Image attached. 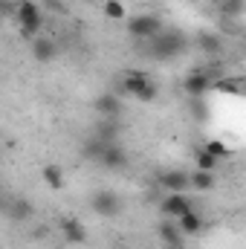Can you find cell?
<instances>
[{
    "mask_svg": "<svg viewBox=\"0 0 246 249\" xmlns=\"http://www.w3.org/2000/svg\"><path fill=\"white\" fill-rule=\"evenodd\" d=\"M148 53L151 58L157 61H168V58H177L185 53V35L180 29H162L159 35H154L148 41Z\"/></svg>",
    "mask_w": 246,
    "mask_h": 249,
    "instance_id": "6da1fadb",
    "label": "cell"
},
{
    "mask_svg": "<svg viewBox=\"0 0 246 249\" xmlns=\"http://www.w3.org/2000/svg\"><path fill=\"white\" fill-rule=\"evenodd\" d=\"M15 20H18L20 38H26V41L38 38L44 29V12L35 0H18L15 3Z\"/></svg>",
    "mask_w": 246,
    "mask_h": 249,
    "instance_id": "7a4b0ae2",
    "label": "cell"
},
{
    "mask_svg": "<svg viewBox=\"0 0 246 249\" xmlns=\"http://www.w3.org/2000/svg\"><path fill=\"white\" fill-rule=\"evenodd\" d=\"M124 20H127V35L133 41H142V44H148L154 35H159L165 29V23H162L159 15H130Z\"/></svg>",
    "mask_w": 246,
    "mask_h": 249,
    "instance_id": "3957f363",
    "label": "cell"
},
{
    "mask_svg": "<svg viewBox=\"0 0 246 249\" xmlns=\"http://www.w3.org/2000/svg\"><path fill=\"white\" fill-rule=\"evenodd\" d=\"M90 209L99 217H119L122 214V197L116 191H110V188H99L90 197Z\"/></svg>",
    "mask_w": 246,
    "mask_h": 249,
    "instance_id": "277c9868",
    "label": "cell"
},
{
    "mask_svg": "<svg viewBox=\"0 0 246 249\" xmlns=\"http://www.w3.org/2000/svg\"><path fill=\"white\" fill-rule=\"evenodd\" d=\"M211 72L209 70H191L188 75L183 78V90L188 99H203L209 90H211Z\"/></svg>",
    "mask_w": 246,
    "mask_h": 249,
    "instance_id": "5b68a950",
    "label": "cell"
},
{
    "mask_svg": "<svg viewBox=\"0 0 246 249\" xmlns=\"http://www.w3.org/2000/svg\"><path fill=\"white\" fill-rule=\"evenodd\" d=\"M58 232H61V238L70 247L87 244V226H84L78 217H72V214H64L61 220H58Z\"/></svg>",
    "mask_w": 246,
    "mask_h": 249,
    "instance_id": "8992f818",
    "label": "cell"
},
{
    "mask_svg": "<svg viewBox=\"0 0 246 249\" xmlns=\"http://www.w3.org/2000/svg\"><path fill=\"white\" fill-rule=\"evenodd\" d=\"M96 162H99L102 168H107V171H122L124 165H127V154H124V148L119 142H107Z\"/></svg>",
    "mask_w": 246,
    "mask_h": 249,
    "instance_id": "52a82bcc",
    "label": "cell"
},
{
    "mask_svg": "<svg viewBox=\"0 0 246 249\" xmlns=\"http://www.w3.org/2000/svg\"><path fill=\"white\" fill-rule=\"evenodd\" d=\"M93 107H96V113L102 116V119H119L124 110L122 99L119 96H113V93H102L96 102H93Z\"/></svg>",
    "mask_w": 246,
    "mask_h": 249,
    "instance_id": "ba28073f",
    "label": "cell"
},
{
    "mask_svg": "<svg viewBox=\"0 0 246 249\" xmlns=\"http://www.w3.org/2000/svg\"><path fill=\"white\" fill-rule=\"evenodd\" d=\"M188 209H194L191 206V200H188V194H165L162 197V203H159V212L165 214V217H180V214H185Z\"/></svg>",
    "mask_w": 246,
    "mask_h": 249,
    "instance_id": "9c48e42d",
    "label": "cell"
},
{
    "mask_svg": "<svg viewBox=\"0 0 246 249\" xmlns=\"http://www.w3.org/2000/svg\"><path fill=\"white\" fill-rule=\"evenodd\" d=\"M55 55H58V44H55L53 38H47V35L32 38V58H35L38 64L55 61Z\"/></svg>",
    "mask_w": 246,
    "mask_h": 249,
    "instance_id": "30bf717a",
    "label": "cell"
},
{
    "mask_svg": "<svg viewBox=\"0 0 246 249\" xmlns=\"http://www.w3.org/2000/svg\"><path fill=\"white\" fill-rule=\"evenodd\" d=\"M157 235H159L162 247H180V244H185V235L180 232V226H177V220H174V217H165V220H159V226H157Z\"/></svg>",
    "mask_w": 246,
    "mask_h": 249,
    "instance_id": "8fae6325",
    "label": "cell"
},
{
    "mask_svg": "<svg viewBox=\"0 0 246 249\" xmlns=\"http://www.w3.org/2000/svg\"><path fill=\"white\" fill-rule=\"evenodd\" d=\"M159 186L165 188V194H185L191 188L188 186V171H162Z\"/></svg>",
    "mask_w": 246,
    "mask_h": 249,
    "instance_id": "7c38bea8",
    "label": "cell"
},
{
    "mask_svg": "<svg viewBox=\"0 0 246 249\" xmlns=\"http://www.w3.org/2000/svg\"><path fill=\"white\" fill-rule=\"evenodd\" d=\"M177 226H180V232H183L185 238H188V235H200L203 226H206V217H203L197 209H188L185 214L177 217Z\"/></svg>",
    "mask_w": 246,
    "mask_h": 249,
    "instance_id": "4fadbf2b",
    "label": "cell"
},
{
    "mask_svg": "<svg viewBox=\"0 0 246 249\" xmlns=\"http://www.w3.org/2000/svg\"><path fill=\"white\" fill-rule=\"evenodd\" d=\"M148 81H151V75H148L145 70H130V72H124V78H122V90L127 93V96H133V99H136Z\"/></svg>",
    "mask_w": 246,
    "mask_h": 249,
    "instance_id": "5bb4252c",
    "label": "cell"
},
{
    "mask_svg": "<svg viewBox=\"0 0 246 249\" xmlns=\"http://www.w3.org/2000/svg\"><path fill=\"white\" fill-rule=\"evenodd\" d=\"M197 47H200L203 55H220L226 50V44H223V38L217 32H200L197 35Z\"/></svg>",
    "mask_w": 246,
    "mask_h": 249,
    "instance_id": "9a60e30c",
    "label": "cell"
},
{
    "mask_svg": "<svg viewBox=\"0 0 246 249\" xmlns=\"http://www.w3.org/2000/svg\"><path fill=\"white\" fill-rule=\"evenodd\" d=\"M93 136L102 139V142H119V136H122V124H119V119H102V122L96 124Z\"/></svg>",
    "mask_w": 246,
    "mask_h": 249,
    "instance_id": "2e32d148",
    "label": "cell"
},
{
    "mask_svg": "<svg viewBox=\"0 0 246 249\" xmlns=\"http://www.w3.org/2000/svg\"><path fill=\"white\" fill-rule=\"evenodd\" d=\"M9 217H12L15 223H26V220H32V217H35V206H32L29 200L18 197V200L12 203V209H9Z\"/></svg>",
    "mask_w": 246,
    "mask_h": 249,
    "instance_id": "e0dca14e",
    "label": "cell"
},
{
    "mask_svg": "<svg viewBox=\"0 0 246 249\" xmlns=\"http://www.w3.org/2000/svg\"><path fill=\"white\" fill-rule=\"evenodd\" d=\"M188 186L194 191H211L217 186L214 180V171H188Z\"/></svg>",
    "mask_w": 246,
    "mask_h": 249,
    "instance_id": "ac0fdd59",
    "label": "cell"
},
{
    "mask_svg": "<svg viewBox=\"0 0 246 249\" xmlns=\"http://www.w3.org/2000/svg\"><path fill=\"white\" fill-rule=\"evenodd\" d=\"M41 177H44V183H47V186L53 188V191H61V188H64V183H67V180H64L61 165H53V162L41 168Z\"/></svg>",
    "mask_w": 246,
    "mask_h": 249,
    "instance_id": "d6986e66",
    "label": "cell"
},
{
    "mask_svg": "<svg viewBox=\"0 0 246 249\" xmlns=\"http://www.w3.org/2000/svg\"><path fill=\"white\" fill-rule=\"evenodd\" d=\"M203 151H209L214 160H229V157L235 154V151H232V148H229L223 139H209V142L203 145Z\"/></svg>",
    "mask_w": 246,
    "mask_h": 249,
    "instance_id": "ffe728a7",
    "label": "cell"
},
{
    "mask_svg": "<svg viewBox=\"0 0 246 249\" xmlns=\"http://www.w3.org/2000/svg\"><path fill=\"white\" fill-rule=\"evenodd\" d=\"M246 9L244 0H217V12L223 15V18H241Z\"/></svg>",
    "mask_w": 246,
    "mask_h": 249,
    "instance_id": "44dd1931",
    "label": "cell"
},
{
    "mask_svg": "<svg viewBox=\"0 0 246 249\" xmlns=\"http://www.w3.org/2000/svg\"><path fill=\"white\" fill-rule=\"evenodd\" d=\"M194 165H197V171H214V168L220 165V160H214L209 151L197 148V151H194Z\"/></svg>",
    "mask_w": 246,
    "mask_h": 249,
    "instance_id": "7402d4cb",
    "label": "cell"
},
{
    "mask_svg": "<svg viewBox=\"0 0 246 249\" xmlns=\"http://www.w3.org/2000/svg\"><path fill=\"white\" fill-rule=\"evenodd\" d=\"M105 145H107V142H102V139L90 136V139H87V142L81 145V157H84V160H93V162H96V160H99V154L105 151Z\"/></svg>",
    "mask_w": 246,
    "mask_h": 249,
    "instance_id": "603a6c76",
    "label": "cell"
},
{
    "mask_svg": "<svg viewBox=\"0 0 246 249\" xmlns=\"http://www.w3.org/2000/svg\"><path fill=\"white\" fill-rule=\"evenodd\" d=\"M105 18H110V20H124V18H127V9H124L122 0H105Z\"/></svg>",
    "mask_w": 246,
    "mask_h": 249,
    "instance_id": "cb8c5ba5",
    "label": "cell"
},
{
    "mask_svg": "<svg viewBox=\"0 0 246 249\" xmlns=\"http://www.w3.org/2000/svg\"><path fill=\"white\" fill-rule=\"evenodd\" d=\"M157 96H159V84L151 78V81L142 87V93L136 96V102H142V105H151V102H157Z\"/></svg>",
    "mask_w": 246,
    "mask_h": 249,
    "instance_id": "d4e9b609",
    "label": "cell"
},
{
    "mask_svg": "<svg viewBox=\"0 0 246 249\" xmlns=\"http://www.w3.org/2000/svg\"><path fill=\"white\" fill-rule=\"evenodd\" d=\"M241 78H223V81H211V87L214 90H220V93H232V96H241V84H238Z\"/></svg>",
    "mask_w": 246,
    "mask_h": 249,
    "instance_id": "484cf974",
    "label": "cell"
},
{
    "mask_svg": "<svg viewBox=\"0 0 246 249\" xmlns=\"http://www.w3.org/2000/svg\"><path fill=\"white\" fill-rule=\"evenodd\" d=\"M191 113H194V119H206V116H209L203 99H191Z\"/></svg>",
    "mask_w": 246,
    "mask_h": 249,
    "instance_id": "4316f807",
    "label": "cell"
},
{
    "mask_svg": "<svg viewBox=\"0 0 246 249\" xmlns=\"http://www.w3.org/2000/svg\"><path fill=\"white\" fill-rule=\"evenodd\" d=\"M162 249H185V244H180V247H162Z\"/></svg>",
    "mask_w": 246,
    "mask_h": 249,
    "instance_id": "83f0119b",
    "label": "cell"
}]
</instances>
